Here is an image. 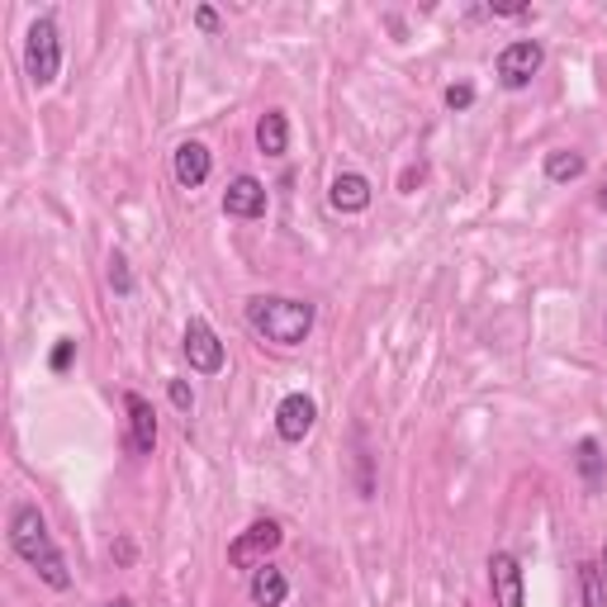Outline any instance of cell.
<instances>
[{"label":"cell","mask_w":607,"mask_h":607,"mask_svg":"<svg viewBox=\"0 0 607 607\" xmlns=\"http://www.w3.org/2000/svg\"><path fill=\"white\" fill-rule=\"evenodd\" d=\"M10 551L20 556L28 570H38V580L48 588H57V594L71 588V570H67L62 551L53 546L48 523H43V513L34 508V503H14V513H10Z\"/></svg>","instance_id":"6da1fadb"},{"label":"cell","mask_w":607,"mask_h":607,"mask_svg":"<svg viewBox=\"0 0 607 607\" xmlns=\"http://www.w3.org/2000/svg\"><path fill=\"white\" fill-rule=\"evenodd\" d=\"M248 328L256 337L276 342V346H299L313 332V304L285 299V295H252L248 299Z\"/></svg>","instance_id":"7a4b0ae2"},{"label":"cell","mask_w":607,"mask_h":607,"mask_svg":"<svg viewBox=\"0 0 607 607\" xmlns=\"http://www.w3.org/2000/svg\"><path fill=\"white\" fill-rule=\"evenodd\" d=\"M24 71L38 91L53 85L57 71H62V38H57V24L48 20V14L28 24V34H24Z\"/></svg>","instance_id":"3957f363"},{"label":"cell","mask_w":607,"mask_h":607,"mask_svg":"<svg viewBox=\"0 0 607 607\" xmlns=\"http://www.w3.org/2000/svg\"><path fill=\"white\" fill-rule=\"evenodd\" d=\"M541 62H546V48H541L537 38L508 43V48L499 53V62H494L499 85H503V91H523V85H531V77L541 71Z\"/></svg>","instance_id":"277c9868"},{"label":"cell","mask_w":607,"mask_h":607,"mask_svg":"<svg viewBox=\"0 0 607 607\" xmlns=\"http://www.w3.org/2000/svg\"><path fill=\"white\" fill-rule=\"evenodd\" d=\"M280 541H285L280 523L262 517V523H252L248 531H238V537H233V546H228V565H233V570H256V565H266V556L276 551Z\"/></svg>","instance_id":"5b68a950"},{"label":"cell","mask_w":607,"mask_h":607,"mask_svg":"<svg viewBox=\"0 0 607 607\" xmlns=\"http://www.w3.org/2000/svg\"><path fill=\"white\" fill-rule=\"evenodd\" d=\"M181 352H185V360H191L195 375H219L224 370V342H219V332H214L205 318H191V323H185Z\"/></svg>","instance_id":"8992f818"},{"label":"cell","mask_w":607,"mask_h":607,"mask_svg":"<svg viewBox=\"0 0 607 607\" xmlns=\"http://www.w3.org/2000/svg\"><path fill=\"white\" fill-rule=\"evenodd\" d=\"M489 588H494V607H527V584H523V565L508 551L489 556Z\"/></svg>","instance_id":"52a82bcc"},{"label":"cell","mask_w":607,"mask_h":607,"mask_svg":"<svg viewBox=\"0 0 607 607\" xmlns=\"http://www.w3.org/2000/svg\"><path fill=\"white\" fill-rule=\"evenodd\" d=\"M318 423V403L309 394H285L276 403V432H280V442H304L313 432Z\"/></svg>","instance_id":"ba28073f"},{"label":"cell","mask_w":607,"mask_h":607,"mask_svg":"<svg viewBox=\"0 0 607 607\" xmlns=\"http://www.w3.org/2000/svg\"><path fill=\"white\" fill-rule=\"evenodd\" d=\"M224 214L228 219H266V185L256 176H238L224 191Z\"/></svg>","instance_id":"9c48e42d"},{"label":"cell","mask_w":607,"mask_h":607,"mask_svg":"<svg viewBox=\"0 0 607 607\" xmlns=\"http://www.w3.org/2000/svg\"><path fill=\"white\" fill-rule=\"evenodd\" d=\"M171 171H176V181L185 185V191H199V185L209 181V171H214V157L205 142H195V138H185L176 157H171Z\"/></svg>","instance_id":"30bf717a"},{"label":"cell","mask_w":607,"mask_h":607,"mask_svg":"<svg viewBox=\"0 0 607 607\" xmlns=\"http://www.w3.org/2000/svg\"><path fill=\"white\" fill-rule=\"evenodd\" d=\"M124 409H128V446H134L138 456H152V446H157V413H152V403L128 389Z\"/></svg>","instance_id":"8fae6325"},{"label":"cell","mask_w":607,"mask_h":607,"mask_svg":"<svg viewBox=\"0 0 607 607\" xmlns=\"http://www.w3.org/2000/svg\"><path fill=\"white\" fill-rule=\"evenodd\" d=\"M328 205L337 214H360L370 209V181L360 176V171H342V176H332L328 185Z\"/></svg>","instance_id":"7c38bea8"},{"label":"cell","mask_w":607,"mask_h":607,"mask_svg":"<svg viewBox=\"0 0 607 607\" xmlns=\"http://www.w3.org/2000/svg\"><path fill=\"white\" fill-rule=\"evenodd\" d=\"M248 598L256 607H280L285 598H290V574H285L280 565H256L252 584H248Z\"/></svg>","instance_id":"4fadbf2b"},{"label":"cell","mask_w":607,"mask_h":607,"mask_svg":"<svg viewBox=\"0 0 607 607\" xmlns=\"http://www.w3.org/2000/svg\"><path fill=\"white\" fill-rule=\"evenodd\" d=\"M256 148L266 157L290 152V119H285V110H266L262 119H256Z\"/></svg>","instance_id":"5bb4252c"},{"label":"cell","mask_w":607,"mask_h":607,"mask_svg":"<svg viewBox=\"0 0 607 607\" xmlns=\"http://www.w3.org/2000/svg\"><path fill=\"white\" fill-rule=\"evenodd\" d=\"M546 181H556V185H570V181H580L588 162H584V152H570V148H556V152H546Z\"/></svg>","instance_id":"9a60e30c"},{"label":"cell","mask_w":607,"mask_h":607,"mask_svg":"<svg viewBox=\"0 0 607 607\" xmlns=\"http://www.w3.org/2000/svg\"><path fill=\"white\" fill-rule=\"evenodd\" d=\"M574 466H580L588 489H603V446L594 437H584L580 446H574Z\"/></svg>","instance_id":"2e32d148"},{"label":"cell","mask_w":607,"mask_h":607,"mask_svg":"<svg viewBox=\"0 0 607 607\" xmlns=\"http://www.w3.org/2000/svg\"><path fill=\"white\" fill-rule=\"evenodd\" d=\"M580 598L584 607H607V580H603V565H594V560L580 565Z\"/></svg>","instance_id":"e0dca14e"},{"label":"cell","mask_w":607,"mask_h":607,"mask_svg":"<svg viewBox=\"0 0 607 607\" xmlns=\"http://www.w3.org/2000/svg\"><path fill=\"white\" fill-rule=\"evenodd\" d=\"M110 285H114V295H134V271H128V262H124V252H114L110 256Z\"/></svg>","instance_id":"ac0fdd59"},{"label":"cell","mask_w":607,"mask_h":607,"mask_svg":"<svg viewBox=\"0 0 607 607\" xmlns=\"http://www.w3.org/2000/svg\"><path fill=\"white\" fill-rule=\"evenodd\" d=\"M446 105H451V110H470V105H474V85H470V81L446 85Z\"/></svg>","instance_id":"d6986e66"},{"label":"cell","mask_w":607,"mask_h":607,"mask_svg":"<svg viewBox=\"0 0 607 607\" xmlns=\"http://www.w3.org/2000/svg\"><path fill=\"white\" fill-rule=\"evenodd\" d=\"M167 394H171V403H176L181 413H191V409H195V389L185 385V380H167Z\"/></svg>","instance_id":"ffe728a7"},{"label":"cell","mask_w":607,"mask_h":607,"mask_svg":"<svg viewBox=\"0 0 607 607\" xmlns=\"http://www.w3.org/2000/svg\"><path fill=\"white\" fill-rule=\"evenodd\" d=\"M71 352H77V342L62 337V342L53 346V360H48V366H53V370H67V366H71Z\"/></svg>","instance_id":"44dd1931"},{"label":"cell","mask_w":607,"mask_h":607,"mask_svg":"<svg viewBox=\"0 0 607 607\" xmlns=\"http://www.w3.org/2000/svg\"><path fill=\"white\" fill-rule=\"evenodd\" d=\"M195 24L205 28V34H219V14H214L209 5H199V10H195Z\"/></svg>","instance_id":"7402d4cb"},{"label":"cell","mask_w":607,"mask_h":607,"mask_svg":"<svg viewBox=\"0 0 607 607\" xmlns=\"http://www.w3.org/2000/svg\"><path fill=\"white\" fill-rule=\"evenodd\" d=\"M417 181H423V167H409V171H403V181H399V185H403V191H413Z\"/></svg>","instance_id":"603a6c76"},{"label":"cell","mask_w":607,"mask_h":607,"mask_svg":"<svg viewBox=\"0 0 607 607\" xmlns=\"http://www.w3.org/2000/svg\"><path fill=\"white\" fill-rule=\"evenodd\" d=\"M598 565H603V580H607V541H603V560H598Z\"/></svg>","instance_id":"cb8c5ba5"},{"label":"cell","mask_w":607,"mask_h":607,"mask_svg":"<svg viewBox=\"0 0 607 607\" xmlns=\"http://www.w3.org/2000/svg\"><path fill=\"white\" fill-rule=\"evenodd\" d=\"M105 607H134V603H128V598H114V603H105Z\"/></svg>","instance_id":"d4e9b609"},{"label":"cell","mask_w":607,"mask_h":607,"mask_svg":"<svg viewBox=\"0 0 607 607\" xmlns=\"http://www.w3.org/2000/svg\"><path fill=\"white\" fill-rule=\"evenodd\" d=\"M598 209L607 214V185H603V195H598Z\"/></svg>","instance_id":"484cf974"}]
</instances>
